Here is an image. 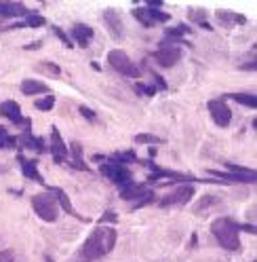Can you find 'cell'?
<instances>
[{
	"instance_id": "cell-12",
	"label": "cell",
	"mask_w": 257,
	"mask_h": 262,
	"mask_svg": "<svg viewBox=\"0 0 257 262\" xmlns=\"http://www.w3.org/2000/svg\"><path fill=\"white\" fill-rule=\"evenodd\" d=\"M103 24L105 28H108V32L112 34V38H120L123 36V24H120V17H116V11H105V15H103Z\"/></svg>"
},
{
	"instance_id": "cell-14",
	"label": "cell",
	"mask_w": 257,
	"mask_h": 262,
	"mask_svg": "<svg viewBox=\"0 0 257 262\" xmlns=\"http://www.w3.org/2000/svg\"><path fill=\"white\" fill-rule=\"evenodd\" d=\"M30 11L19 2H0V17H21Z\"/></svg>"
},
{
	"instance_id": "cell-4",
	"label": "cell",
	"mask_w": 257,
	"mask_h": 262,
	"mask_svg": "<svg viewBox=\"0 0 257 262\" xmlns=\"http://www.w3.org/2000/svg\"><path fill=\"white\" fill-rule=\"evenodd\" d=\"M32 207L40 216V220H45V222L57 220V203L53 201L51 195H36L32 199Z\"/></svg>"
},
{
	"instance_id": "cell-11",
	"label": "cell",
	"mask_w": 257,
	"mask_h": 262,
	"mask_svg": "<svg viewBox=\"0 0 257 262\" xmlns=\"http://www.w3.org/2000/svg\"><path fill=\"white\" fill-rule=\"evenodd\" d=\"M93 28H89V26H84V24H76V26H72V38L76 40V45L78 47H89V42L93 40Z\"/></svg>"
},
{
	"instance_id": "cell-13",
	"label": "cell",
	"mask_w": 257,
	"mask_h": 262,
	"mask_svg": "<svg viewBox=\"0 0 257 262\" xmlns=\"http://www.w3.org/2000/svg\"><path fill=\"white\" fill-rule=\"evenodd\" d=\"M144 193H146V186L135 184V182H125V184H120V188H118V195L123 197V199H127V201L139 199Z\"/></svg>"
},
{
	"instance_id": "cell-24",
	"label": "cell",
	"mask_w": 257,
	"mask_h": 262,
	"mask_svg": "<svg viewBox=\"0 0 257 262\" xmlns=\"http://www.w3.org/2000/svg\"><path fill=\"white\" fill-rule=\"evenodd\" d=\"M24 26H30V28H40V26H45V17L36 15V13H27V17H26V21H24Z\"/></svg>"
},
{
	"instance_id": "cell-22",
	"label": "cell",
	"mask_w": 257,
	"mask_h": 262,
	"mask_svg": "<svg viewBox=\"0 0 257 262\" xmlns=\"http://www.w3.org/2000/svg\"><path fill=\"white\" fill-rule=\"evenodd\" d=\"M53 190V195L59 199V205H61V209L66 211V214H74V209H72V205H70V199H68V195L63 193L61 188H51Z\"/></svg>"
},
{
	"instance_id": "cell-9",
	"label": "cell",
	"mask_w": 257,
	"mask_h": 262,
	"mask_svg": "<svg viewBox=\"0 0 257 262\" xmlns=\"http://www.w3.org/2000/svg\"><path fill=\"white\" fill-rule=\"evenodd\" d=\"M180 59H181V49L175 47V45L173 47H160L158 51H156V61H158L162 68L175 66Z\"/></svg>"
},
{
	"instance_id": "cell-3",
	"label": "cell",
	"mask_w": 257,
	"mask_h": 262,
	"mask_svg": "<svg viewBox=\"0 0 257 262\" xmlns=\"http://www.w3.org/2000/svg\"><path fill=\"white\" fill-rule=\"evenodd\" d=\"M108 63L116 70V72L125 74V76H131V79L139 76V68L135 66V63L125 55V51H120V49H114V51L108 53Z\"/></svg>"
},
{
	"instance_id": "cell-2",
	"label": "cell",
	"mask_w": 257,
	"mask_h": 262,
	"mask_svg": "<svg viewBox=\"0 0 257 262\" xmlns=\"http://www.w3.org/2000/svg\"><path fill=\"white\" fill-rule=\"evenodd\" d=\"M211 233H213V237L217 239V243L221 247H226V250L236 252L240 247L238 224L234 222L232 218H217V220L211 224Z\"/></svg>"
},
{
	"instance_id": "cell-32",
	"label": "cell",
	"mask_w": 257,
	"mask_h": 262,
	"mask_svg": "<svg viewBox=\"0 0 257 262\" xmlns=\"http://www.w3.org/2000/svg\"><path fill=\"white\" fill-rule=\"evenodd\" d=\"M116 214H114V211H108V214H103L102 216V222H116Z\"/></svg>"
},
{
	"instance_id": "cell-10",
	"label": "cell",
	"mask_w": 257,
	"mask_h": 262,
	"mask_svg": "<svg viewBox=\"0 0 257 262\" xmlns=\"http://www.w3.org/2000/svg\"><path fill=\"white\" fill-rule=\"evenodd\" d=\"M51 152H53V157L57 163H61L63 159L68 157V146H66V142L61 140V133L55 129H51Z\"/></svg>"
},
{
	"instance_id": "cell-27",
	"label": "cell",
	"mask_w": 257,
	"mask_h": 262,
	"mask_svg": "<svg viewBox=\"0 0 257 262\" xmlns=\"http://www.w3.org/2000/svg\"><path fill=\"white\" fill-rule=\"evenodd\" d=\"M53 34H57V38H59L61 42H63V45H66V47H74V42L72 40H70L68 38V34L66 32H63L61 30V28H57V26H53Z\"/></svg>"
},
{
	"instance_id": "cell-20",
	"label": "cell",
	"mask_w": 257,
	"mask_h": 262,
	"mask_svg": "<svg viewBox=\"0 0 257 262\" xmlns=\"http://www.w3.org/2000/svg\"><path fill=\"white\" fill-rule=\"evenodd\" d=\"M230 100L238 102L242 106H249V108H257V97L255 95H249V93H230L228 95Z\"/></svg>"
},
{
	"instance_id": "cell-28",
	"label": "cell",
	"mask_w": 257,
	"mask_h": 262,
	"mask_svg": "<svg viewBox=\"0 0 257 262\" xmlns=\"http://www.w3.org/2000/svg\"><path fill=\"white\" fill-rule=\"evenodd\" d=\"M114 161H118V163H133L137 159H135V154L131 150H127V152H118L116 157H114Z\"/></svg>"
},
{
	"instance_id": "cell-8",
	"label": "cell",
	"mask_w": 257,
	"mask_h": 262,
	"mask_svg": "<svg viewBox=\"0 0 257 262\" xmlns=\"http://www.w3.org/2000/svg\"><path fill=\"white\" fill-rule=\"evenodd\" d=\"M133 15L137 17L144 26L165 24V21H169V19H171L169 13H162V11H158V9H148V6H146V9H135V11H133Z\"/></svg>"
},
{
	"instance_id": "cell-18",
	"label": "cell",
	"mask_w": 257,
	"mask_h": 262,
	"mask_svg": "<svg viewBox=\"0 0 257 262\" xmlns=\"http://www.w3.org/2000/svg\"><path fill=\"white\" fill-rule=\"evenodd\" d=\"M42 91H47V85H42L40 81L27 79L21 83V93L24 95H36V93H42Z\"/></svg>"
},
{
	"instance_id": "cell-17",
	"label": "cell",
	"mask_w": 257,
	"mask_h": 262,
	"mask_svg": "<svg viewBox=\"0 0 257 262\" xmlns=\"http://www.w3.org/2000/svg\"><path fill=\"white\" fill-rule=\"evenodd\" d=\"M217 175H221V178H226V180H232V182H249V184L255 182V172H253V169H247V172H240V174L232 172V174H217Z\"/></svg>"
},
{
	"instance_id": "cell-6",
	"label": "cell",
	"mask_w": 257,
	"mask_h": 262,
	"mask_svg": "<svg viewBox=\"0 0 257 262\" xmlns=\"http://www.w3.org/2000/svg\"><path fill=\"white\" fill-rule=\"evenodd\" d=\"M102 174L105 175V178H110L112 182H116V184H125V182L131 180V172H128L125 165L116 163V161L102 165Z\"/></svg>"
},
{
	"instance_id": "cell-33",
	"label": "cell",
	"mask_w": 257,
	"mask_h": 262,
	"mask_svg": "<svg viewBox=\"0 0 257 262\" xmlns=\"http://www.w3.org/2000/svg\"><path fill=\"white\" fill-rule=\"evenodd\" d=\"M154 79H156V89H160V91H165V89H167V85H165V79H160L158 74H156Z\"/></svg>"
},
{
	"instance_id": "cell-16",
	"label": "cell",
	"mask_w": 257,
	"mask_h": 262,
	"mask_svg": "<svg viewBox=\"0 0 257 262\" xmlns=\"http://www.w3.org/2000/svg\"><path fill=\"white\" fill-rule=\"evenodd\" d=\"M2 115L6 116V118H11L15 125H21V110H19V106H17V102H13V100H6L4 104H2Z\"/></svg>"
},
{
	"instance_id": "cell-5",
	"label": "cell",
	"mask_w": 257,
	"mask_h": 262,
	"mask_svg": "<svg viewBox=\"0 0 257 262\" xmlns=\"http://www.w3.org/2000/svg\"><path fill=\"white\" fill-rule=\"evenodd\" d=\"M192 197H194V186H192V184H181V186H177L171 195H167L165 199L160 201V205L162 207H169V205H183V203H188Z\"/></svg>"
},
{
	"instance_id": "cell-23",
	"label": "cell",
	"mask_w": 257,
	"mask_h": 262,
	"mask_svg": "<svg viewBox=\"0 0 257 262\" xmlns=\"http://www.w3.org/2000/svg\"><path fill=\"white\" fill-rule=\"evenodd\" d=\"M34 106H36L38 110H42V112H49L55 106V97L53 95H45V97H40V100L34 104Z\"/></svg>"
},
{
	"instance_id": "cell-30",
	"label": "cell",
	"mask_w": 257,
	"mask_h": 262,
	"mask_svg": "<svg viewBox=\"0 0 257 262\" xmlns=\"http://www.w3.org/2000/svg\"><path fill=\"white\" fill-rule=\"evenodd\" d=\"M0 262H15V254L13 252H0Z\"/></svg>"
},
{
	"instance_id": "cell-19",
	"label": "cell",
	"mask_w": 257,
	"mask_h": 262,
	"mask_svg": "<svg viewBox=\"0 0 257 262\" xmlns=\"http://www.w3.org/2000/svg\"><path fill=\"white\" fill-rule=\"evenodd\" d=\"M21 142H24V146H26V148H32V150H36V152H42V150H45V142H42V138H34V136H30V131L24 133Z\"/></svg>"
},
{
	"instance_id": "cell-29",
	"label": "cell",
	"mask_w": 257,
	"mask_h": 262,
	"mask_svg": "<svg viewBox=\"0 0 257 262\" xmlns=\"http://www.w3.org/2000/svg\"><path fill=\"white\" fill-rule=\"evenodd\" d=\"M215 201H217V197H203V199H201V203H198L194 209H196V211H203L205 207H211V205L215 203Z\"/></svg>"
},
{
	"instance_id": "cell-34",
	"label": "cell",
	"mask_w": 257,
	"mask_h": 262,
	"mask_svg": "<svg viewBox=\"0 0 257 262\" xmlns=\"http://www.w3.org/2000/svg\"><path fill=\"white\" fill-rule=\"evenodd\" d=\"M238 231H247V233H253V235H255V226L253 224H238Z\"/></svg>"
},
{
	"instance_id": "cell-7",
	"label": "cell",
	"mask_w": 257,
	"mask_h": 262,
	"mask_svg": "<svg viewBox=\"0 0 257 262\" xmlns=\"http://www.w3.org/2000/svg\"><path fill=\"white\" fill-rule=\"evenodd\" d=\"M209 112H211V118L215 121V125H219V127H228L232 121L230 108H228L226 102H221V100H211L209 102Z\"/></svg>"
},
{
	"instance_id": "cell-21",
	"label": "cell",
	"mask_w": 257,
	"mask_h": 262,
	"mask_svg": "<svg viewBox=\"0 0 257 262\" xmlns=\"http://www.w3.org/2000/svg\"><path fill=\"white\" fill-rule=\"evenodd\" d=\"M36 70L42 74H47V76H51V79H57V76L61 74V68L55 66V63H51V61H40Z\"/></svg>"
},
{
	"instance_id": "cell-25",
	"label": "cell",
	"mask_w": 257,
	"mask_h": 262,
	"mask_svg": "<svg viewBox=\"0 0 257 262\" xmlns=\"http://www.w3.org/2000/svg\"><path fill=\"white\" fill-rule=\"evenodd\" d=\"M135 201H137V203L133 205V209H137V207H144V205H150V203L154 201V193H152V190H146V193L141 195L139 199H135Z\"/></svg>"
},
{
	"instance_id": "cell-31",
	"label": "cell",
	"mask_w": 257,
	"mask_h": 262,
	"mask_svg": "<svg viewBox=\"0 0 257 262\" xmlns=\"http://www.w3.org/2000/svg\"><path fill=\"white\" fill-rule=\"evenodd\" d=\"M80 115L84 118H89V121H93V118H95V112H93L91 108H87V106H80Z\"/></svg>"
},
{
	"instance_id": "cell-15",
	"label": "cell",
	"mask_w": 257,
	"mask_h": 262,
	"mask_svg": "<svg viewBox=\"0 0 257 262\" xmlns=\"http://www.w3.org/2000/svg\"><path fill=\"white\" fill-rule=\"evenodd\" d=\"M17 161H19V165H21V172H24L26 178H30V180H36L42 184V175L36 172V163L34 161H27L24 154H17Z\"/></svg>"
},
{
	"instance_id": "cell-26",
	"label": "cell",
	"mask_w": 257,
	"mask_h": 262,
	"mask_svg": "<svg viewBox=\"0 0 257 262\" xmlns=\"http://www.w3.org/2000/svg\"><path fill=\"white\" fill-rule=\"evenodd\" d=\"M137 144H160V140L156 136H150V133H139L137 138H135Z\"/></svg>"
},
{
	"instance_id": "cell-1",
	"label": "cell",
	"mask_w": 257,
	"mask_h": 262,
	"mask_svg": "<svg viewBox=\"0 0 257 262\" xmlns=\"http://www.w3.org/2000/svg\"><path fill=\"white\" fill-rule=\"evenodd\" d=\"M114 243H116V231L108 229V226H99L91 233V237L84 241L82 245V260L93 262V260H99L103 258L105 254L112 252Z\"/></svg>"
}]
</instances>
